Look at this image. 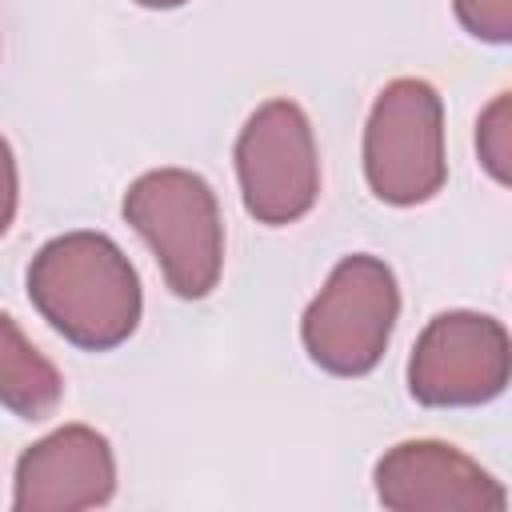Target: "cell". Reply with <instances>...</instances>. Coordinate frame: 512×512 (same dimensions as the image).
I'll return each mask as SVG.
<instances>
[{"label": "cell", "instance_id": "cell-1", "mask_svg": "<svg viewBox=\"0 0 512 512\" xmlns=\"http://www.w3.org/2000/svg\"><path fill=\"white\" fill-rule=\"evenodd\" d=\"M28 300L76 348L108 352L140 324V280L100 232L48 240L28 264Z\"/></svg>", "mask_w": 512, "mask_h": 512}, {"label": "cell", "instance_id": "cell-2", "mask_svg": "<svg viewBox=\"0 0 512 512\" xmlns=\"http://www.w3.org/2000/svg\"><path fill=\"white\" fill-rule=\"evenodd\" d=\"M124 220L148 240L168 288L200 300L224 268V224L216 192L188 168H156L124 192Z\"/></svg>", "mask_w": 512, "mask_h": 512}, {"label": "cell", "instance_id": "cell-3", "mask_svg": "<svg viewBox=\"0 0 512 512\" xmlns=\"http://www.w3.org/2000/svg\"><path fill=\"white\" fill-rule=\"evenodd\" d=\"M400 316V288L384 260L344 256L300 320L308 356L332 376H364L380 364Z\"/></svg>", "mask_w": 512, "mask_h": 512}, {"label": "cell", "instance_id": "cell-4", "mask_svg": "<svg viewBox=\"0 0 512 512\" xmlns=\"http://www.w3.org/2000/svg\"><path fill=\"white\" fill-rule=\"evenodd\" d=\"M364 176L384 204H424L444 188V104L424 80H392L364 128Z\"/></svg>", "mask_w": 512, "mask_h": 512}, {"label": "cell", "instance_id": "cell-5", "mask_svg": "<svg viewBox=\"0 0 512 512\" xmlns=\"http://www.w3.org/2000/svg\"><path fill=\"white\" fill-rule=\"evenodd\" d=\"M236 176L244 208L260 224H292L312 212L320 196L316 136L300 104H260L236 136Z\"/></svg>", "mask_w": 512, "mask_h": 512}, {"label": "cell", "instance_id": "cell-6", "mask_svg": "<svg viewBox=\"0 0 512 512\" xmlns=\"http://www.w3.org/2000/svg\"><path fill=\"white\" fill-rule=\"evenodd\" d=\"M508 332L484 312H440L408 360V392L428 408H472L504 392Z\"/></svg>", "mask_w": 512, "mask_h": 512}, {"label": "cell", "instance_id": "cell-7", "mask_svg": "<svg viewBox=\"0 0 512 512\" xmlns=\"http://www.w3.org/2000/svg\"><path fill=\"white\" fill-rule=\"evenodd\" d=\"M376 496L396 512H504V488L460 448L404 440L376 464Z\"/></svg>", "mask_w": 512, "mask_h": 512}, {"label": "cell", "instance_id": "cell-8", "mask_svg": "<svg viewBox=\"0 0 512 512\" xmlns=\"http://www.w3.org/2000/svg\"><path fill=\"white\" fill-rule=\"evenodd\" d=\"M116 488V460L108 440L88 424H64L36 440L16 464L20 512H76L96 508Z\"/></svg>", "mask_w": 512, "mask_h": 512}, {"label": "cell", "instance_id": "cell-9", "mask_svg": "<svg viewBox=\"0 0 512 512\" xmlns=\"http://www.w3.org/2000/svg\"><path fill=\"white\" fill-rule=\"evenodd\" d=\"M64 380L56 364L20 332V324L0 312V404L20 420H44L56 412Z\"/></svg>", "mask_w": 512, "mask_h": 512}, {"label": "cell", "instance_id": "cell-10", "mask_svg": "<svg viewBox=\"0 0 512 512\" xmlns=\"http://www.w3.org/2000/svg\"><path fill=\"white\" fill-rule=\"evenodd\" d=\"M476 152H480V164H484L500 184H508V176H512V92H500V96L480 112V124H476Z\"/></svg>", "mask_w": 512, "mask_h": 512}, {"label": "cell", "instance_id": "cell-11", "mask_svg": "<svg viewBox=\"0 0 512 512\" xmlns=\"http://www.w3.org/2000/svg\"><path fill=\"white\" fill-rule=\"evenodd\" d=\"M456 20L492 44H504L512 36V0H456Z\"/></svg>", "mask_w": 512, "mask_h": 512}, {"label": "cell", "instance_id": "cell-12", "mask_svg": "<svg viewBox=\"0 0 512 512\" xmlns=\"http://www.w3.org/2000/svg\"><path fill=\"white\" fill-rule=\"evenodd\" d=\"M12 216H16V156L0 136V236L8 232Z\"/></svg>", "mask_w": 512, "mask_h": 512}, {"label": "cell", "instance_id": "cell-13", "mask_svg": "<svg viewBox=\"0 0 512 512\" xmlns=\"http://www.w3.org/2000/svg\"><path fill=\"white\" fill-rule=\"evenodd\" d=\"M136 4H144V8H180L184 0H136Z\"/></svg>", "mask_w": 512, "mask_h": 512}]
</instances>
